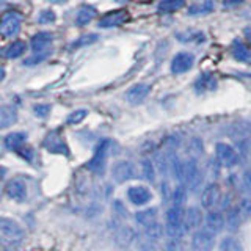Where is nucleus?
<instances>
[{
  "label": "nucleus",
  "instance_id": "30",
  "mask_svg": "<svg viewBox=\"0 0 251 251\" xmlns=\"http://www.w3.org/2000/svg\"><path fill=\"white\" fill-rule=\"evenodd\" d=\"M162 234H163V227H162L160 223H157V222H154V223H151L149 226L145 227V235H146V237L151 239V240L160 239V237H162Z\"/></svg>",
  "mask_w": 251,
  "mask_h": 251
},
{
  "label": "nucleus",
  "instance_id": "16",
  "mask_svg": "<svg viewBox=\"0 0 251 251\" xmlns=\"http://www.w3.org/2000/svg\"><path fill=\"white\" fill-rule=\"evenodd\" d=\"M133 240H135V231L129 226H123L116 231L115 234V242L120 248H127L130 247Z\"/></svg>",
  "mask_w": 251,
  "mask_h": 251
},
{
  "label": "nucleus",
  "instance_id": "40",
  "mask_svg": "<svg viewBox=\"0 0 251 251\" xmlns=\"http://www.w3.org/2000/svg\"><path fill=\"white\" fill-rule=\"evenodd\" d=\"M180 39H182V43H188V39H196V43H202L204 39V35L202 33H187V35H177Z\"/></svg>",
  "mask_w": 251,
  "mask_h": 251
},
{
  "label": "nucleus",
  "instance_id": "11",
  "mask_svg": "<svg viewBox=\"0 0 251 251\" xmlns=\"http://www.w3.org/2000/svg\"><path fill=\"white\" fill-rule=\"evenodd\" d=\"M127 11L126 10H115L110 11L105 16H102L99 21V27L102 28H113L118 25H123V24L127 21Z\"/></svg>",
  "mask_w": 251,
  "mask_h": 251
},
{
  "label": "nucleus",
  "instance_id": "23",
  "mask_svg": "<svg viewBox=\"0 0 251 251\" xmlns=\"http://www.w3.org/2000/svg\"><path fill=\"white\" fill-rule=\"evenodd\" d=\"M44 145H46V148L49 149V151H52V152H65V154H68V149H66V145H65V141H63L57 133H50L49 137L46 138V141H44Z\"/></svg>",
  "mask_w": 251,
  "mask_h": 251
},
{
  "label": "nucleus",
  "instance_id": "18",
  "mask_svg": "<svg viewBox=\"0 0 251 251\" xmlns=\"http://www.w3.org/2000/svg\"><path fill=\"white\" fill-rule=\"evenodd\" d=\"M231 52H232V57L239 61H245V63H251V50L248 47L240 43L239 39H235L231 46Z\"/></svg>",
  "mask_w": 251,
  "mask_h": 251
},
{
  "label": "nucleus",
  "instance_id": "21",
  "mask_svg": "<svg viewBox=\"0 0 251 251\" xmlns=\"http://www.w3.org/2000/svg\"><path fill=\"white\" fill-rule=\"evenodd\" d=\"M157 218V209L155 207H148V209H141L135 214V222L140 226H149L151 223L155 222Z\"/></svg>",
  "mask_w": 251,
  "mask_h": 251
},
{
  "label": "nucleus",
  "instance_id": "45",
  "mask_svg": "<svg viewBox=\"0 0 251 251\" xmlns=\"http://www.w3.org/2000/svg\"><path fill=\"white\" fill-rule=\"evenodd\" d=\"M116 2H120V3H126V2H129V0H116Z\"/></svg>",
  "mask_w": 251,
  "mask_h": 251
},
{
  "label": "nucleus",
  "instance_id": "44",
  "mask_svg": "<svg viewBox=\"0 0 251 251\" xmlns=\"http://www.w3.org/2000/svg\"><path fill=\"white\" fill-rule=\"evenodd\" d=\"M243 35H245V38L251 43V27H247L245 30H243Z\"/></svg>",
  "mask_w": 251,
  "mask_h": 251
},
{
  "label": "nucleus",
  "instance_id": "13",
  "mask_svg": "<svg viewBox=\"0 0 251 251\" xmlns=\"http://www.w3.org/2000/svg\"><path fill=\"white\" fill-rule=\"evenodd\" d=\"M149 91H151V86L146 85V83H137L130 86V88L127 90V93H126V100L130 102V104L137 105V104H141L146 98Z\"/></svg>",
  "mask_w": 251,
  "mask_h": 251
},
{
  "label": "nucleus",
  "instance_id": "41",
  "mask_svg": "<svg viewBox=\"0 0 251 251\" xmlns=\"http://www.w3.org/2000/svg\"><path fill=\"white\" fill-rule=\"evenodd\" d=\"M242 184H243V190L251 192V171H245L242 177Z\"/></svg>",
  "mask_w": 251,
  "mask_h": 251
},
{
  "label": "nucleus",
  "instance_id": "39",
  "mask_svg": "<svg viewBox=\"0 0 251 251\" xmlns=\"http://www.w3.org/2000/svg\"><path fill=\"white\" fill-rule=\"evenodd\" d=\"M98 38H99L98 35H85V36H82L80 39H78L77 43H74V47H80V46H85V44H91V43L96 41Z\"/></svg>",
  "mask_w": 251,
  "mask_h": 251
},
{
  "label": "nucleus",
  "instance_id": "37",
  "mask_svg": "<svg viewBox=\"0 0 251 251\" xmlns=\"http://www.w3.org/2000/svg\"><path fill=\"white\" fill-rule=\"evenodd\" d=\"M33 112L39 118H46L47 115H49V112H50V105H47V104H38V105H35Z\"/></svg>",
  "mask_w": 251,
  "mask_h": 251
},
{
  "label": "nucleus",
  "instance_id": "33",
  "mask_svg": "<svg viewBox=\"0 0 251 251\" xmlns=\"http://www.w3.org/2000/svg\"><path fill=\"white\" fill-rule=\"evenodd\" d=\"M50 52H41V53H33L31 57L25 58V61H24V65H27V66H31V65H38V63H43L47 57H50Z\"/></svg>",
  "mask_w": 251,
  "mask_h": 251
},
{
  "label": "nucleus",
  "instance_id": "12",
  "mask_svg": "<svg viewBox=\"0 0 251 251\" xmlns=\"http://www.w3.org/2000/svg\"><path fill=\"white\" fill-rule=\"evenodd\" d=\"M5 192L14 201H25L27 195H28L25 182H22V180H19V179L10 180V182H8L6 187H5Z\"/></svg>",
  "mask_w": 251,
  "mask_h": 251
},
{
  "label": "nucleus",
  "instance_id": "27",
  "mask_svg": "<svg viewBox=\"0 0 251 251\" xmlns=\"http://www.w3.org/2000/svg\"><path fill=\"white\" fill-rule=\"evenodd\" d=\"M185 5V0H160L159 11L160 13H175Z\"/></svg>",
  "mask_w": 251,
  "mask_h": 251
},
{
  "label": "nucleus",
  "instance_id": "28",
  "mask_svg": "<svg viewBox=\"0 0 251 251\" xmlns=\"http://www.w3.org/2000/svg\"><path fill=\"white\" fill-rule=\"evenodd\" d=\"M220 251H242V245L234 237H223L220 242Z\"/></svg>",
  "mask_w": 251,
  "mask_h": 251
},
{
  "label": "nucleus",
  "instance_id": "38",
  "mask_svg": "<svg viewBox=\"0 0 251 251\" xmlns=\"http://www.w3.org/2000/svg\"><path fill=\"white\" fill-rule=\"evenodd\" d=\"M167 251H184L180 239H170L167 242Z\"/></svg>",
  "mask_w": 251,
  "mask_h": 251
},
{
  "label": "nucleus",
  "instance_id": "2",
  "mask_svg": "<svg viewBox=\"0 0 251 251\" xmlns=\"http://www.w3.org/2000/svg\"><path fill=\"white\" fill-rule=\"evenodd\" d=\"M202 182V173L201 168L198 165V160L196 159H188L185 162V179H184V184L190 188L192 192L198 190L200 185Z\"/></svg>",
  "mask_w": 251,
  "mask_h": 251
},
{
  "label": "nucleus",
  "instance_id": "9",
  "mask_svg": "<svg viewBox=\"0 0 251 251\" xmlns=\"http://www.w3.org/2000/svg\"><path fill=\"white\" fill-rule=\"evenodd\" d=\"M220 198H222L220 187L217 184H209L201 193V206L204 209H214L220 202Z\"/></svg>",
  "mask_w": 251,
  "mask_h": 251
},
{
  "label": "nucleus",
  "instance_id": "31",
  "mask_svg": "<svg viewBox=\"0 0 251 251\" xmlns=\"http://www.w3.org/2000/svg\"><path fill=\"white\" fill-rule=\"evenodd\" d=\"M185 196H187V185L179 184L175 188V192H173V202H175V206H182L185 201Z\"/></svg>",
  "mask_w": 251,
  "mask_h": 251
},
{
  "label": "nucleus",
  "instance_id": "32",
  "mask_svg": "<svg viewBox=\"0 0 251 251\" xmlns=\"http://www.w3.org/2000/svg\"><path fill=\"white\" fill-rule=\"evenodd\" d=\"M86 116H88V112H86L85 108H80V110H75V112L71 113L66 121H68V124H78V123H82Z\"/></svg>",
  "mask_w": 251,
  "mask_h": 251
},
{
  "label": "nucleus",
  "instance_id": "34",
  "mask_svg": "<svg viewBox=\"0 0 251 251\" xmlns=\"http://www.w3.org/2000/svg\"><path fill=\"white\" fill-rule=\"evenodd\" d=\"M154 240H151L149 237H146L145 235V239H140L138 242H137V248H140L141 251H154L155 248H154V243H152Z\"/></svg>",
  "mask_w": 251,
  "mask_h": 251
},
{
  "label": "nucleus",
  "instance_id": "4",
  "mask_svg": "<svg viewBox=\"0 0 251 251\" xmlns=\"http://www.w3.org/2000/svg\"><path fill=\"white\" fill-rule=\"evenodd\" d=\"M133 176H135V165H133L130 160H120L113 165L112 177L115 182L123 184L126 180H130Z\"/></svg>",
  "mask_w": 251,
  "mask_h": 251
},
{
  "label": "nucleus",
  "instance_id": "36",
  "mask_svg": "<svg viewBox=\"0 0 251 251\" xmlns=\"http://www.w3.org/2000/svg\"><path fill=\"white\" fill-rule=\"evenodd\" d=\"M53 21H55V13L50 11V10L43 11L41 14H39V18H38V22L39 24H50Z\"/></svg>",
  "mask_w": 251,
  "mask_h": 251
},
{
  "label": "nucleus",
  "instance_id": "6",
  "mask_svg": "<svg viewBox=\"0 0 251 251\" xmlns=\"http://www.w3.org/2000/svg\"><path fill=\"white\" fill-rule=\"evenodd\" d=\"M215 154H217V160L222 163L223 167H234V165L239 162V154L231 145L218 143L215 148Z\"/></svg>",
  "mask_w": 251,
  "mask_h": 251
},
{
  "label": "nucleus",
  "instance_id": "22",
  "mask_svg": "<svg viewBox=\"0 0 251 251\" xmlns=\"http://www.w3.org/2000/svg\"><path fill=\"white\" fill-rule=\"evenodd\" d=\"M16 120H18V112L13 107L3 105L0 108V127L2 129L10 127L11 124L16 123Z\"/></svg>",
  "mask_w": 251,
  "mask_h": 251
},
{
  "label": "nucleus",
  "instance_id": "25",
  "mask_svg": "<svg viewBox=\"0 0 251 251\" xmlns=\"http://www.w3.org/2000/svg\"><path fill=\"white\" fill-rule=\"evenodd\" d=\"M94 16H96V10H94V6L85 5V6L80 8V10H78L77 18H75V24H77V25H86V24H90L93 21Z\"/></svg>",
  "mask_w": 251,
  "mask_h": 251
},
{
  "label": "nucleus",
  "instance_id": "43",
  "mask_svg": "<svg viewBox=\"0 0 251 251\" xmlns=\"http://www.w3.org/2000/svg\"><path fill=\"white\" fill-rule=\"evenodd\" d=\"M240 209H242L243 212H251V196L242 202V207H240Z\"/></svg>",
  "mask_w": 251,
  "mask_h": 251
},
{
  "label": "nucleus",
  "instance_id": "24",
  "mask_svg": "<svg viewBox=\"0 0 251 251\" xmlns=\"http://www.w3.org/2000/svg\"><path fill=\"white\" fill-rule=\"evenodd\" d=\"M214 0H204L200 3H193L192 6H188V14L190 16H201V14H209L214 11Z\"/></svg>",
  "mask_w": 251,
  "mask_h": 251
},
{
  "label": "nucleus",
  "instance_id": "17",
  "mask_svg": "<svg viewBox=\"0 0 251 251\" xmlns=\"http://www.w3.org/2000/svg\"><path fill=\"white\" fill-rule=\"evenodd\" d=\"M202 212L200 207L196 206H192L188 207V210L185 212V226L187 229H196V227H200L201 223H202Z\"/></svg>",
  "mask_w": 251,
  "mask_h": 251
},
{
  "label": "nucleus",
  "instance_id": "14",
  "mask_svg": "<svg viewBox=\"0 0 251 251\" xmlns=\"http://www.w3.org/2000/svg\"><path fill=\"white\" fill-rule=\"evenodd\" d=\"M52 41H53L52 33H49V31H39V33H36L31 38V49H33V53L49 52Z\"/></svg>",
  "mask_w": 251,
  "mask_h": 251
},
{
  "label": "nucleus",
  "instance_id": "10",
  "mask_svg": "<svg viewBox=\"0 0 251 251\" xmlns=\"http://www.w3.org/2000/svg\"><path fill=\"white\" fill-rule=\"evenodd\" d=\"M195 57L188 52H179L171 61V73L173 74H182L187 73L188 69L193 66Z\"/></svg>",
  "mask_w": 251,
  "mask_h": 251
},
{
  "label": "nucleus",
  "instance_id": "19",
  "mask_svg": "<svg viewBox=\"0 0 251 251\" xmlns=\"http://www.w3.org/2000/svg\"><path fill=\"white\" fill-rule=\"evenodd\" d=\"M195 88H196V91H202V93L204 91H214L217 88L215 75H212L209 73L201 74L198 77V80H196V83H195Z\"/></svg>",
  "mask_w": 251,
  "mask_h": 251
},
{
  "label": "nucleus",
  "instance_id": "29",
  "mask_svg": "<svg viewBox=\"0 0 251 251\" xmlns=\"http://www.w3.org/2000/svg\"><path fill=\"white\" fill-rule=\"evenodd\" d=\"M141 175H143V177L149 180V182H154L155 180V168H154V163L149 159H145L141 162Z\"/></svg>",
  "mask_w": 251,
  "mask_h": 251
},
{
  "label": "nucleus",
  "instance_id": "8",
  "mask_svg": "<svg viewBox=\"0 0 251 251\" xmlns=\"http://www.w3.org/2000/svg\"><path fill=\"white\" fill-rule=\"evenodd\" d=\"M127 198L135 206H145L152 200V193L145 185H133L127 190Z\"/></svg>",
  "mask_w": 251,
  "mask_h": 251
},
{
  "label": "nucleus",
  "instance_id": "3",
  "mask_svg": "<svg viewBox=\"0 0 251 251\" xmlns=\"http://www.w3.org/2000/svg\"><path fill=\"white\" fill-rule=\"evenodd\" d=\"M108 149H110V141L104 140L100 141V145L98 146L96 152H94L93 159L86 163V168L93 173H102L105 168V160H107V155H108Z\"/></svg>",
  "mask_w": 251,
  "mask_h": 251
},
{
  "label": "nucleus",
  "instance_id": "7",
  "mask_svg": "<svg viewBox=\"0 0 251 251\" xmlns=\"http://www.w3.org/2000/svg\"><path fill=\"white\" fill-rule=\"evenodd\" d=\"M0 232H2V235L8 240H21L24 237V234H25L21 227V225L10 218L0 220Z\"/></svg>",
  "mask_w": 251,
  "mask_h": 251
},
{
  "label": "nucleus",
  "instance_id": "5",
  "mask_svg": "<svg viewBox=\"0 0 251 251\" xmlns=\"http://www.w3.org/2000/svg\"><path fill=\"white\" fill-rule=\"evenodd\" d=\"M215 245V234L207 229L195 231L192 235V247L195 251H210Z\"/></svg>",
  "mask_w": 251,
  "mask_h": 251
},
{
  "label": "nucleus",
  "instance_id": "46",
  "mask_svg": "<svg viewBox=\"0 0 251 251\" xmlns=\"http://www.w3.org/2000/svg\"><path fill=\"white\" fill-rule=\"evenodd\" d=\"M52 2H66V0H52Z\"/></svg>",
  "mask_w": 251,
  "mask_h": 251
},
{
  "label": "nucleus",
  "instance_id": "1",
  "mask_svg": "<svg viewBox=\"0 0 251 251\" xmlns=\"http://www.w3.org/2000/svg\"><path fill=\"white\" fill-rule=\"evenodd\" d=\"M22 25V14L18 11H6L2 16V24H0V33L5 38H11L19 33Z\"/></svg>",
  "mask_w": 251,
  "mask_h": 251
},
{
  "label": "nucleus",
  "instance_id": "42",
  "mask_svg": "<svg viewBox=\"0 0 251 251\" xmlns=\"http://www.w3.org/2000/svg\"><path fill=\"white\" fill-rule=\"evenodd\" d=\"M243 2H245V0H223V5L225 6H237Z\"/></svg>",
  "mask_w": 251,
  "mask_h": 251
},
{
  "label": "nucleus",
  "instance_id": "15",
  "mask_svg": "<svg viewBox=\"0 0 251 251\" xmlns=\"http://www.w3.org/2000/svg\"><path fill=\"white\" fill-rule=\"evenodd\" d=\"M204 226H206V229L210 231L212 234H217V232H220L223 229L225 218H223L222 214H220V212L210 210L209 214L206 215V218H204Z\"/></svg>",
  "mask_w": 251,
  "mask_h": 251
},
{
  "label": "nucleus",
  "instance_id": "26",
  "mask_svg": "<svg viewBox=\"0 0 251 251\" xmlns=\"http://www.w3.org/2000/svg\"><path fill=\"white\" fill-rule=\"evenodd\" d=\"M27 50V44L24 41H13L10 46L5 47L3 55L6 58H18L21 55Z\"/></svg>",
  "mask_w": 251,
  "mask_h": 251
},
{
  "label": "nucleus",
  "instance_id": "35",
  "mask_svg": "<svg viewBox=\"0 0 251 251\" xmlns=\"http://www.w3.org/2000/svg\"><path fill=\"white\" fill-rule=\"evenodd\" d=\"M239 215H240V209H234L231 210L229 214H227V218H226V225L229 226V227H234L235 225L239 223Z\"/></svg>",
  "mask_w": 251,
  "mask_h": 251
},
{
  "label": "nucleus",
  "instance_id": "20",
  "mask_svg": "<svg viewBox=\"0 0 251 251\" xmlns=\"http://www.w3.org/2000/svg\"><path fill=\"white\" fill-rule=\"evenodd\" d=\"M27 140V133L24 132H13V133H8L5 137L3 143L8 149H14V151H18V149L22 148V145L25 143Z\"/></svg>",
  "mask_w": 251,
  "mask_h": 251
}]
</instances>
